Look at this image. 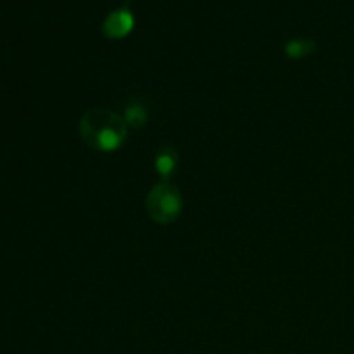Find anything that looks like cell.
Segmentation results:
<instances>
[{
	"label": "cell",
	"instance_id": "1",
	"mask_svg": "<svg viewBox=\"0 0 354 354\" xmlns=\"http://www.w3.org/2000/svg\"><path fill=\"white\" fill-rule=\"evenodd\" d=\"M78 131L92 151L113 154L120 151L128 137V127L121 114L106 107L90 109L80 118Z\"/></svg>",
	"mask_w": 354,
	"mask_h": 354
},
{
	"label": "cell",
	"instance_id": "2",
	"mask_svg": "<svg viewBox=\"0 0 354 354\" xmlns=\"http://www.w3.org/2000/svg\"><path fill=\"white\" fill-rule=\"evenodd\" d=\"M147 216L158 225H171L180 220L183 211V196L176 185L159 182L149 190L145 197Z\"/></svg>",
	"mask_w": 354,
	"mask_h": 354
},
{
	"label": "cell",
	"instance_id": "4",
	"mask_svg": "<svg viewBox=\"0 0 354 354\" xmlns=\"http://www.w3.org/2000/svg\"><path fill=\"white\" fill-rule=\"evenodd\" d=\"M180 154L175 145H161L154 154V169L161 182H169L178 169Z\"/></svg>",
	"mask_w": 354,
	"mask_h": 354
},
{
	"label": "cell",
	"instance_id": "3",
	"mask_svg": "<svg viewBox=\"0 0 354 354\" xmlns=\"http://www.w3.org/2000/svg\"><path fill=\"white\" fill-rule=\"evenodd\" d=\"M135 28V14L131 10L130 3L127 2L120 6L118 9L111 10L102 23V33L106 38L111 40H121V38L128 37Z\"/></svg>",
	"mask_w": 354,
	"mask_h": 354
},
{
	"label": "cell",
	"instance_id": "6",
	"mask_svg": "<svg viewBox=\"0 0 354 354\" xmlns=\"http://www.w3.org/2000/svg\"><path fill=\"white\" fill-rule=\"evenodd\" d=\"M317 41L313 38H292V40L286 41L283 45V54L292 61H299V59L308 57L317 50Z\"/></svg>",
	"mask_w": 354,
	"mask_h": 354
},
{
	"label": "cell",
	"instance_id": "5",
	"mask_svg": "<svg viewBox=\"0 0 354 354\" xmlns=\"http://www.w3.org/2000/svg\"><path fill=\"white\" fill-rule=\"evenodd\" d=\"M121 118H123L128 128L140 130L149 121V107L145 106V102L142 99L131 97V99H128L124 102L123 111H121Z\"/></svg>",
	"mask_w": 354,
	"mask_h": 354
}]
</instances>
